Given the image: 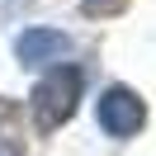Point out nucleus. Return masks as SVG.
Masks as SVG:
<instances>
[{
  "instance_id": "3",
  "label": "nucleus",
  "mask_w": 156,
  "mask_h": 156,
  "mask_svg": "<svg viewBox=\"0 0 156 156\" xmlns=\"http://www.w3.org/2000/svg\"><path fill=\"white\" fill-rule=\"evenodd\" d=\"M62 48H66V38H62V33L38 29V33H24V43H19V57H24V62H38V57H48V52H62Z\"/></svg>"
},
{
  "instance_id": "1",
  "label": "nucleus",
  "mask_w": 156,
  "mask_h": 156,
  "mask_svg": "<svg viewBox=\"0 0 156 156\" xmlns=\"http://www.w3.org/2000/svg\"><path fill=\"white\" fill-rule=\"evenodd\" d=\"M76 71H57L52 80H43L38 85V123L43 128H57L62 118L71 114V104H76Z\"/></svg>"
},
{
  "instance_id": "4",
  "label": "nucleus",
  "mask_w": 156,
  "mask_h": 156,
  "mask_svg": "<svg viewBox=\"0 0 156 156\" xmlns=\"http://www.w3.org/2000/svg\"><path fill=\"white\" fill-rule=\"evenodd\" d=\"M128 0H85V14H95V19H104V14H118Z\"/></svg>"
},
{
  "instance_id": "2",
  "label": "nucleus",
  "mask_w": 156,
  "mask_h": 156,
  "mask_svg": "<svg viewBox=\"0 0 156 156\" xmlns=\"http://www.w3.org/2000/svg\"><path fill=\"white\" fill-rule=\"evenodd\" d=\"M99 118H104V128H114V133H133V128L142 123V104H137L128 90H109L104 104H99Z\"/></svg>"
}]
</instances>
